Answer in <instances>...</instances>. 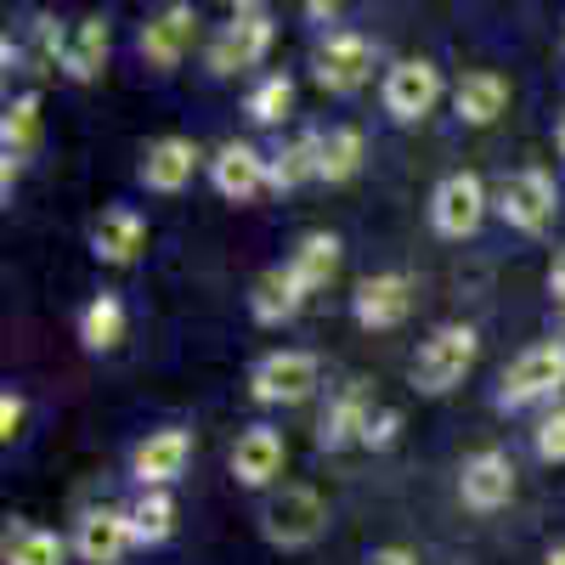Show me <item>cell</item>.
Wrapping results in <instances>:
<instances>
[{
	"mask_svg": "<svg viewBox=\"0 0 565 565\" xmlns=\"http://www.w3.org/2000/svg\"><path fill=\"white\" fill-rule=\"evenodd\" d=\"M317 391V356L311 351H271L249 373V396L266 407H295Z\"/></svg>",
	"mask_w": 565,
	"mask_h": 565,
	"instance_id": "cell-5",
	"label": "cell"
},
{
	"mask_svg": "<svg viewBox=\"0 0 565 565\" xmlns=\"http://www.w3.org/2000/svg\"><path fill=\"white\" fill-rule=\"evenodd\" d=\"M79 340H85V351H114L125 340V306H119V295H97L79 311Z\"/></svg>",
	"mask_w": 565,
	"mask_h": 565,
	"instance_id": "cell-27",
	"label": "cell"
},
{
	"mask_svg": "<svg viewBox=\"0 0 565 565\" xmlns=\"http://www.w3.org/2000/svg\"><path fill=\"white\" fill-rule=\"evenodd\" d=\"M362 170V130L340 125L322 136V159H317V181H351Z\"/></svg>",
	"mask_w": 565,
	"mask_h": 565,
	"instance_id": "cell-28",
	"label": "cell"
},
{
	"mask_svg": "<svg viewBox=\"0 0 565 565\" xmlns=\"http://www.w3.org/2000/svg\"><path fill=\"white\" fill-rule=\"evenodd\" d=\"M23 424H29V402L18 396V391H0V441H18L23 436Z\"/></svg>",
	"mask_w": 565,
	"mask_h": 565,
	"instance_id": "cell-33",
	"label": "cell"
},
{
	"mask_svg": "<svg viewBox=\"0 0 565 565\" xmlns=\"http://www.w3.org/2000/svg\"><path fill=\"white\" fill-rule=\"evenodd\" d=\"M34 141H40V97L29 90V97H18L7 108V119H0V159H29L34 153Z\"/></svg>",
	"mask_w": 565,
	"mask_h": 565,
	"instance_id": "cell-26",
	"label": "cell"
},
{
	"mask_svg": "<svg viewBox=\"0 0 565 565\" xmlns=\"http://www.w3.org/2000/svg\"><path fill=\"white\" fill-rule=\"evenodd\" d=\"M317 159H322V136H295L289 148L271 153V186L277 193H295V186L317 181Z\"/></svg>",
	"mask_w": 565,
	"mask_h": 565,
	"instance_id": "cell-25",
	"label": "cell"
},
{
	"mask_svg": "<svg viewBox=\"0 0 565 565\" xmlns=\"http://www.w3.org/2000/svg\"><path fill=\"white\" fill-rule=\"evenodd\" d=\"M108 45H114V29L108 18H85L74 34H68V57H63V74L68 79H97L108 68Z\"/></svg>",
	"mask_w": 565,
	"mask_h": 565,
	"instance_id": "cell-22",
	"label": "cell"
},
{
	"mask_svg": "<svg viewBox=\"0 0 565 565\" xmlns=\"http://www.w3.org/2000/svg\"><path fill=\"white\" fill-rule=\"evenodd\" d=\"M367 565H418V559H413L407 548H373V554H367Z\"/></svg>",
	"mask_w": 565,
	"mask_h": 565,
	"instance_id": "cell-35",
	"label": "cell"
},
{
	"mask_svg": "<svg viewBox=\"0 0 565 565\" xmlns=\"http://www.w3.org/2000/svg\"><path fill=\"white\" fill-rule=\"evenodd\" d=\"M186 458H193V436L186 430H153L130 452V476L141 481V492H170V481H181Z\"/></svg>",
	"mask_w": 565,
	"mask_h": 565,
	"instance_id": "cell-11",
	"label": "cell"
},
{
	"mask_svg": "<svg viewBox=\"0 0 565 565\" xmlns=\"http://www.w3.org/2000/svg\"><path fill=\"white\" fill-rule=\"evenodd\" d=\"M282 458H289L282 436L255 424V430H244L238 447H232V476H238V487H271L282 476Z\"/></svg>",
	"mask_w": 565,
	"mask_h": 565,
	"instance_id": "cell-19",
	"label": "cell"
},
{
	"mask_svg": "<svg viewBox=\"0 0 565 565\" xmlns=\"http://www.w3.org/2000/svg\"><path fill=\"white\" fill-rule=\"evenodd\" d=\"M559 385H565V340L532 345V351H521V356L503 367L498 407H503V413H521V407H532V402H548Z\"/></svg>",
	"mask_w": 565,
	"mask_h": 565,
	"instance_id": "cell-3",
	"label": "cell"
},
{
	"mask_svg": "<svg viewBox=\"0 0 565 565\" xmlns=\"http://www.w3.org/2000/svg\"><path fill=\"white\" fill-rule=\"evenodd\" d=\"M210 181H215V193H221V199L249 204L260 186H271V159L255 153L249 141H226V148L210 159Z\"/></svg>",
	"mask_w": 565,
	"mask_h": 565,
	"instance_id": "cell-13",
	"label": "cell"
},
{
	"mask_svg": "<svg viewBox=\"0 0 565 565\" xmlns=\"http://www.w3.org/2000/svg\"><path fill=\"white\" fill-rule=\"evenodd\" d=\"M559 340H565V328H559Z\"/></svg>",
	"mask_w": 565,
	"mask_h": 565,
	"instance_id": "cell-40",
	"label": "cell"
},
{
	"mask_svg": "<svg viewBox=\"0 0 565 565\" xmlns=\"http://www.w3.org/2000/svg\"><path fill=\"white\" fill-rule=\"evenodd\" d=\"M396 430H402V413H396V407H380V413L367 418V436H362V447L380 452V447H391V441H396Z\"/></svg>",
	"mask_w": 565,
	"mask_h": 565,
	"instance_id": "cell-34",
	"label": "cell"
},
{
	"mask_svg": "<svg viewBox=\"0 0 565 565\" xmlns=\"http://www.w3.org/2000/svg\"><path fill=\"white\" fill-rule=\"evenodd\" d=\"M193 34H199V12L175 0V7H164L159 18L141 23L136 52H141V63H148V68H175V63H181V52L193 45Z\"/></svg>",
	"mask_w": 565,
	"mask_h": 565,
	"instance_id": "cell-12",
	"label": "cell"
},
{
	"mask_svg": "<svg viewBox=\"0 0 565 565\" xmlns=\"http://www.w3.org/2000/svg\"><path fill=\"white\" fill-rule=\"evenodd\" d=\"M548 295L565 306V249H559V255H554V266H548Z\"/></svg>",
	"mask_w": 565,
	"mask_h": 565,
	"instance_id": "cell-36",
	"label": "cell"
},
{
	"mask_svg": "<svg viewBox=\"0 0 565 565\" xmlns=\"http://www.w3.org/2000/svg\"><path fill=\"white\" fill-rule=\"evenodd\" d=\"M193 170H199V141H186V136H159L148 159H141V181L153 193H181L193 181Z\"/></svg>",
	"mask_w": 565,
	"mask_h": 565,
	"instance_id": "cell-20",
	"label": "cell"
},
{
	"mask_svg": "<svg viewBox=\"0 0 565 565\" xmlns=\"http://www.w3.org/2000/svg\"><path fill=\"white\" fill-rule=\"evenodd\" d=\"M458 498H463L469 509H481V514L503 509V503L514 498V463H509V452L487 447V452H476V458H463Z\"/></svg>",
	"mask_w": 565,
	"mask_h": 565,
	"instance_id": "cell-14",
	"label": "cell"
},
{
	"mask_svg": "<svg viewBox=\"0 0 565 565\" xmlns=\"http://www.w3.org/2000/svg\"><path fill=\"white\" fill-rule=\"evenodd\" d=\"M130 543H136L130 509H90L79 521V532H74V548H79L85 565H119Z\"/></svg>",
	"mask_w": 565,
	"mask_h": 565,
	"instance_id": "cell-15",
	"label": "cell"
},
{
	"mask_svg": "<svg viewBox=\"0 0 565 565\" xmlns=\"http://www.w3.org/2000/svg\"><path fill=\"white\" fill-rule=\"evenodd\" d=\"M407 311H413V277H402V271H380V277H362L356 282V295H351V317L362 322V328H396V322H407Z\"/></svg>",
	"mask_w": 565,
	"mask_h": 565,
	"instance_id": "cell-10",
	"label": "cell"
},
{
	"mask_svg": "<svg viewBox=\"0 0 565 565\" xmlns=\"http://www.w3.org/2000/svg\"><path fill=\"white\" fill-rule=\"evenodd\" d=\"M289 266H295V277L306 282V295L328 289V277L340 271V238H334V232H306L300 249L289 255Z\"/></svg>",
	"mask_w": 565,
	"mask_h": 565,
	"instance_id": "cell-24",
	"label": "cell"
},
{
	"mask_svg": "<svg viewBox=\"0 0 565 565\" xmlns=\"http://www.w3.org/2000/svg\"><path fill=\"white\" fill-rule=\"evenodd\" d=\"M271 40H277V23H271L266 7H255V0L232 7V18L210 40V74H244V68H255L271 52Z\"/></svg>",
	"mask_w": 565,
	"mask_h": 565,
	"instance_id": "cell-2",
	"label": "cell"
},
{
	"mask_svg": "<svg viewBox=\"0 0 565 565\" xmlns=\"http://www.w3.org/2000/svg\"><path fill=\"white\" fill-rule=\"evenodd\" d=\"M559 45H565V40H559Z\"/></svg>",
	"mask_w": 565,
	"mask_h": 565,
	"instance_id": "cell-41",
	"label": "cell"
},
{
	"mask_svg": "<svg viewBox=\"0 0 565 565\" xmlns=\"http://www.w3.org/2000/svg\"><path fill=\"white\" fill-rule=\"evenodd\" d=\"M306 18H317V23H334V18H340V7H322V0H311Z\"/></svg>",
	"mask_w": 565,
	"mask_h": 565,
	"instance_id": "cell-37",
	"label": "cell"
},
{
	"mask_svg": "<svg viewBox=\"0 0 565 565\" xmlns=\"http://www.w3.org/2000/svg\"><path fill=\"white\" fill-rule=\"evenodd\" d=\"M68 543L45 526H12L0 537V565H63Z\"/></svg>",
	"mask_w": 565,
	"mask_h": 565,
	"instance_id": "cell-23",
	"label": "cell"
},
{
	"mask_svg": "<svg viewBox=\"0 0 565 565\" xmlns=\"http://www.w3.org/2000/svg\"><path fill=\"white\" fill-rule=\"evenodd\" d=\"M141 249H148V221H141L136 210H103L97 226H90V255H97L103 266H130Z\"/></svg>",
	"mask_w": 565,
	"mask_h": 565,
	"instance_id": "cell-17",
	"label": "cell"
},
{
	"mask_svg": "<svg viewBox=\"0 0 565 565\" xmlns=\"http://www.w3.org/2000/svg\"><path fill=\"white\" fill-rule=\"evenodd\" d=\"M367 418H373V402H367V380H351L334 402H328L322 424H317V447L322 452H340L351 441L367 436Z\"/></svg>",
	"mask_w": 565,
	"mask_h": 565,
	"instance_id": "cell-16",
	"label": "cell"
},
{
	"mask_svg": "<svg viewBox=\"0 0 565 565\" xmlns=\"http://www.w3.org/2000/svg\"><path fill=\"white\" fill-rule=\"evenodd\" d=\"M300 306H306V282L295 277L289 260H282V266H266V271L255 277V289H249V311H255V322H266V328L295 322Z\"/></svg>",
	"mask_w": 565,
	"mask_h": 565,
	"instance_id": "cell-18",
	"label": "cell"
},
{
	"mask_svg": "<svg viewBox=\"0 0 565 565\" xmlns=\"http://www.w3.org/2000/svg\"><path fill=\"white\" fill-rule=\"evenodd\" d=\"M295 108V79L289 74H266L255 90H249V119L255 125H282V114Z\"/></svg>",
	"mask_w": 565,
	"mask_h": 565,
	"instance_id": "cell-30",
	"label": "cell"
},
{
	"mask_svg": "<svg viewBox=\"0 0 565 565\" xmlns=\"http://www.w3.org/2000/svg\"><path fill=\"white\" fill-rule=\"evenodd\" d=\"M130 532H136V543H164L175 532V498L170 492H141L130 503Z\"/></svg>",
	"mask_w": 565,
	"mask_h": 565,
	"instance_id": "cell-29",
	"label": "cell"
},
{
	"mask_svg": "<svg viewBox=\"0 0 565 565\" xmlns=\"http://www.w3.org/2000/svg\"><path fill=\"white\" fill-rule=\"evenodd\" d=\"M322 526H328V503L311 487H282L260 503V532L277 548H306L322 537Z\"/></svg>",
	"mask_w": 565,
	"mask_h": 565,
	"instance_id": "cell-4",
	"label": "cell"
},
{
	"mask_svg": "<svg viewBox=\"0 0 565 565\" xmlns=\"http://www.w3.org/2000/svg\"><path fill=\"white\" fill-rule=\"evenodd\" d=\"M452 108L463 125H492L503 108H509V79L492 74V68H476V74H463L458 90H452Z\"/></svg>",
	"mask_w": 565,
	"mask_h": 565,
	"instance_id": "cell-21",
	"label": "cell"
},
{
	"mask_svg": "<svg viewBox=\"0 0 565 565\" xmlns=\"http://www.w3.org/2000/svg\"><path fill=\"white\" fill-rule=\"evenodd\" d=\"M554 181L543 170H514L498 181V193H492V210L514 226V232H543L554 221Z\"/></svg>",
	"mask_w": 565,
	"mask_h": 565,
	"instance_id": "cell-7",
	"label": "cell"
},
{
	"mask_svg": "<svg viewBox=\"0 0 565 565\" xmlns=\"http://www.w3.org/2000/svg\"><path fill=\"white\" fill-rule=\"evenodd\" d=\"M68 57V29L57 18H34V45H29V63L34 68H63Z\"/></svg>",
	"mask_w": 565,
	"mask_h": 565,
	"instance_id": "cell-31",
	"label": "cell"
},
{
	"mask_svg": "<svg viewBox=\"0 0 565 565\" xmlns=\"http://www.w3.org/2000/svg\"><path fill=\"white\" fill-rule=\"evenodd\" d=\"M380 97H385V114H391V119L413 125V119H424V114L441 103V68L424 63V57H407V63H396V68L385 74Z\"/></svg>",
	"mask_w": 565,
	"mask_h": 565,
	"instance_id": "cell-9",
	"label": "cell"
},
{
	"mask_svg": "<svg viewBox=\"0 0 565 565\" xmlns=\"http://www.w3.org/2000/svg\"><path fill=\"white\" fill-rule=\"evenodd\" d=\"M559 153H565V119H559Z\"/></svg>",
	"mask_w": 565,
	"mask_h": 565,
	"instance_id": "cell-39",
	"label": "cell"
},
{
	"mask_svg": "<svg viewBox=\"0 0 565 565\" xmlns=\"http://www.w3.org/2000/svg\"><path fill=\"white\" fill-rule=\"evenodd\" d=\"M548 565H565V543H559V548H554V554H548Z\"/></svg>",
	"mask_w": 565,
	"mask_h": 565,
	"instance_id": "cell-38",
	"label": "cell"
},
{
	"mask_svg": "<svg viewBox=\"0 0 565 565\" xmlns=\"http://www.w3.org/2000/svg\"><path fill=\"white\" fill-rule=\"evenodd\" d=\"M367 74H373V40H367V34L334 29V34L317 45V85H322V90L345 97V90H356Z\"/></svg>",
	"mask_w": 565,
	"mask_h": 565,
	"instance_id": "cell-8",
	"label": "cell"
},
{
	"mask_svg": "<svg viewBox=\"0 0 565 565\" xmlns=\"http://www.w3.org/2000/svg\"><path fill=\"white\" fill-rule=\"evenodd\" d=\"M487 204H492L487 181L476 170H452V175L436 181V193H430V221H436L441 238H469V232L481 226Z\"/></svg>",
	"mask_w": 565,
	"mask_h": 565,
	"instance_id": "cell-6",
	"label": "cell"
},
{
	"mask_svg": "<svg viewBox=\"0 0 565 565\" xmlns=\"http://www.w3.org/2000/svg\"><path fill=\"white\" fill-rule=\"evenodd\" d=\"M537 458H543V463H565V407H554V413L537 424Z\"/></svg>",
	"mask_w": 565,
	"mask_h": 565,
	"instance_id": "cell-32",
	"label": "cell"
},
{
	"mask_svg": "<svg viewBox=\"0 0 565 565\" xmlns=\"http://www.w3.org/2000/svg\"><path fill=\"white\" fill-rule=\"evenodd\" d=\"M476 351H481V334L469 322L436 328V334L418 345V356H413V385L424 396H447L452 385H463V373L476 367Z\"/></svg>",
	"mask_w": 565,
	"mask_h": 565,
	"instance_id": "cell-1",
	"label": "cell"
}]
</instances>
